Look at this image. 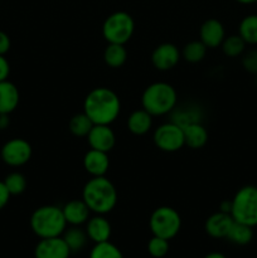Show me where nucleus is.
Segmentation results:
<instances>
[{
    "label": "nucleus",
    "mask_w": 257,
    "mask_h": 258,
    "mask_svg": "<svg viewBox=\"0 0 257 258\" xmlns=\"http://www.w3.org/2000/svg\"><path fill=\"white\" fill-rule=\"evenodd\" d=\"M233 222L234 219L232 218L231 214L219 211L207 218L206 223H204V231L212 238H227V234H228Z\"/></svg>",
    "instance_id": "15"
},
{
    "label": "nucleus",
    "mask_w": 257,
    "mask_h": 258,
    "mask_svg": "<svg viewBox=\"0 0 257 258\" xmlns=\"http://www.w3.org/2000/svg\"><path fill=\"white\" fill-rule=\"evenodd\" d=\"M95 123L91 121V118L86 115L85 112L76 113L72 118L70 120L68 123V127L72 135L77 136V138H86L88 135V133L91 131V128L93 127Z\"/></svg>",
    "instance_id": "26"
},
{
    "label": "nucleus",
    "mask_w": 257,
    "mask_h": 258,
    "mask_svg": "<svg viewBox=\"0 0 257 258\" xmlns=\"http://www.w3.org/2000/svg\"><path fill=\"white\" fill-rule=\"evenodd\" d=\"M10 75V64L5 55L0 54V82L7 81Z\"/></svg>",
    "instance_id": "33"
},
{
    "label": "nucleus",
    "mask_w": 257,
    "mask_h": 258,
    "mask_svg": "<svg viewBox=\"0 0 257 258\" xmlns=\"http://www.w3.org/2000/svg\"><path fill=\"white\" fill-rule=\"evenodd\" d=\"M4 184L9 190L10 196H20L27 189V179L22 173H18V171L8 174L4 179Z\"/></svg>",
    "instance_id": "30"
},
{
    "label": "nucleus",
    "mask_w": 257,
    "mask_h": 258,
    "mask_svg": "<svg viewBox=\"0 0 257 258\" xmlns=\"http://www.w3.org/2000/svg\"><path fill=\"white\" fill-rule=\"evenodd\" d=\"M83 112L95 125H111L120 115L121 101L111 88H93L83 101Z\"/></svg>",
    "instance_id": "1"
},
{
    "label": "nucleus",
    "mask_w": 257,
    "mask_h": 258,
    "mask_svg": "<svg viewBox=\"0 0 257 258\" xmlns=\"http://www.w3.org/2000/svg\"><path fill=\"white\" fill-rule=\"evenodd\" d=\"M135 30V22L126 12H115L102 24V35L107 43L126 44Z\"/></svg>",
    "instance_id": "6"
},
{
    "label": "nucleus",
    "mask_w": 257,
    "mask_h": 258,
    "mask_svg": "<svg viewBox=\"0 0 257 258\" xmlns=\"http://www.w3.org/2000/svg\"><path fill=\"white\" fill-rule=\"evenodd\" d=\"M30 228L39 238L60 237L67 228V222L62 208L57 206H43L35 209L30 216Z\"/></svg>",
    "instance_id": "4"
},
{
    "label": "nucleus",
    "mask_w": 257,
    "mask_h": 258,
    "mask_svg": "<svg viewBox=\"0 0 257 258\" xmlns=\"http://www.w3.org/2000/svg\"><path fill=\"white\" fill-rule=\"evenodd\" d=\"M246 45H247L246 42L242 39L241 35L233 34L224 38L221 47H222V50H223V53L227 55V57L236 58V57H239V55L244 52Z\"/></svg>",
    "instance_id": "29"
},
{
    "label": "nucleus",
    "mask_w": 257,
    "mask_h": 258,
    "mask_svg": "<svg viewBox=\"0 0 257 258\" xmlns=\"http://www.w3.org/2000/svg\"><path fill=\"white\" fill-rule=\"evenodd\" d=\"M232 201L231 216L234 222L257 226V186L244 185L237 190Z\"/></svg>",
    "instance_id": "5"
},
{
    "label": "nucleus",
    "mask_w": 257,
    "mask_h": 258,
    "mask_svg": "<svg viewBox=\"0 0 257 258\" xmlns=\"http://www.w3.org/2000/svg\"><path fill=\"white\" fill-rule=\"evenodd\" d=\"M169 248V241L161 237L153 236L148 242V252L153 258H164L168 254Z\"/></svg>",
    "instance_id": "31"
},
{
    "label": "nucleus",
    "mask_w": 257,
    "mask_h": 258,
    "mask_svg": "<svg viewBox=\"0 0 257 258\" xmlns=\"http://www.w3.org/2000/svg\"><path fill=\"white\" fill-rule=\"evenodd\" d=\"M181 53L173 43H161L151 53V63L158 71H170L179 63Z\"/></svg>",
    "instance_id": "10"
},
{
    "label": "nucleus",
    "mask_w": 257,
    "mask_h": 258,
    "mask_svg": "<svg viewBox=\"0 0 257 258\" xmlns=\"http://www.w3.org/2000/svg\"><path fill=\"white\" fill-rule=\"evenodd\" d=\"M86 138L91 149L103 153H110L116 144V135L110 125H93Z\"/></svg>",
    "instance_id": "13"
},
{
    "label": "nucleus",
    "mask_w": 257,
    "mask_h": 258,
    "mask_svg": "<svg viewBox=\"0 0 257 258\" xmlns=\"http://www.w3.org/2000/svg\"><path fill=\"white\" fill-rule=\"evenodd\" d=\"M242 66L247 72L257 75V49H251L242 58Z\"/></svg>",
    "instance_id": "32"
},
{
    "label": "nucleus",
    "mask_w": 257,
    "mask_h": 258,
    "mask_svg": "<svg viewBox=\"0 0 257 258\" xmlns=\"http://www.w3.org/2000/svg\"><path fill=\"white\" fill-rule=\"evenodd\" d=\"M66 222L70 226H82L90 218L91 211L83 199H73L66 203L62 208Z\"/></svg>",
    "instance_id": "18"
},
{
    "label": "nucleus",
    "mask_w": 257,
    "mask_h": 258,
    "mask_svg": "<svg viewBox=\"0 0 257 258\" xmlns=\"http://www.w3.org/2000/svg\"><path fill=\"white\" fill-rule=\"evenodd\" d=\"M10 125L9 113H0V131L7 130Z\"/></svg>",
    "instance_id": "36"
},
{
    "label": "nucleus",
    "mask_w": 257,
    "mask_h": 258,
    "mask_svg": "<svg viewBox=\"0 0 257 258\" xmlns=\"http://www.w3.org/2000/svg\"><path fill=\"white\" fill-rule=\"evenodd\" d=\"M72 252L60 237L40 238L34 248V258H70Z\"/></svg>",
    "instance_id": "11"
},
{
    "label": "nucleus",
    "mask_w": 257,
    "mask_h": 258,
    "mask_svg": "<svg viewBox=\"0 0 257 258\" xmlns=\"http://www.w3.org/2000/svg\"><path fill=\"white\" fill-rule=\"evenodd\" d=\"M204 113L203 108L194 102H185L181 105H176L170 112V121L180 126L181 128L186 127L193 123H198L203 121Z\"/></svg>",
    "instance_id": "12"
},
{
    "label": "nucleus",
    "mask_w": 257,
    "mask_h": 258,
    "mask_svg": "<svg viewBox=\"0 0 257 258\" xmlns=\"http://www.w3.org/2000/svg\"><path fill=\"white\" fill-rule=\"evenodd\" d=\"M236 2L239 3V4H253L257 0H236Z\"/></svg>",
    "instance_id": "39"
},
{
    "label": "nucleus",
    "mask_w": 257,
    "mask_h": 258,
    "mask_svg": "<svg viewBox=\"0 0 257 258\" xmlns=\"http://www.w3.org/2000/svg\"><path fill=\"white\" fill-rule=\"evenodd\" d=\"M83 168L91 176H105L110 168L107 153L90 149L83 156Z\"/></svg>",
    "instance_id": "17"
},
{
    "label": "nucleus",
    "mask_w": 257,
    "mask_h": 258,
    "mask_svg": "<svg viewBox=\"0 0 257 258\" xmlns=\"http://www.w3.org/2000/svg\"><path fill=\"white\" fill-rule=\"evenodd\" d=\"M85 231L90 241H92L93 243H101V242L110 241L112 227L103 214H95L86 222Z\"/></svg>",
    "instance_id": "14"
},
{
    "label": "nucleus",
    "mask_w": 257,
    "mask_h": 258,
    "mask_svg": "<svg viewBox=\"0 0 257 258\" xmlns=\"http://www.w3.org/2000/svg\"><path fill=\"white\" fill-rule=\"evenodd\" d=\"M117 190L106 176H92L82 189V199L91 213L107 214L117 204Z\"/></svg>",
    "instance_id": "2"
},
{
    "label": "nucleus",
    "mask_w": 257,
    "mask_h": 258,
    "mask_svg": "<svg viewBox=\"0 0 257 258\" xmlns=\"http://www.w3.org/2000/svg\"><path fill=\"white\" fill-rule=\"evenodd\" d=\"M20 95L17 86L10 81L0 82V113H12L19 105Z\"/></svg>",
    "instance_id": "19"
},
{
    "label": "nucleus",
    "mask_w": 257,
    "mask_h": 258,
    "mask_svg": "<svg viewBox=\"0 0 257 258\" xmlns=\"http://www.w3.org/2000/svg\"><path fill=\"white\" fill-rule=\"evenodd\" d=\"M227 239L237 246H246V244L251 243V241L253 239V228L247 224L233 222L228 234H227Z\"/></svg>",
    "instance_id": "24"
},
{
    "label": "nucleus",
    "mask_w": 257,
    "mask_h": 258,
    "mask_svg": "<svg viewBox=\"0 0 257 258\" xmlns=\"http://www.w3.org/2000/svg\"><path fill=\"white\" fill-rule=\"evenodd\" d=\"M153 140L156 148L165 153H175L185 145L183 128L171 121L161 123L155 128Z\"/></svg>",
    "instance_id": "8"
},
{
    "label": "nucleus",
    "mask_w": 257,
    "mask_h": 258,
    "mask_svg": "<svg viewBox=\"0 0 257 258\" xmlns=\"http://www.w3.org/2000/svg\"><path fill=\"white\" fill-rule=\"evenodd\" d=\"M178 105L175 88L166 82H154L144 90L141 106L151 116H164L170 113Z\"/></svg>",
    "instance_id": "3"
},
{
    "label": "nucleus",
    "mask_w": 257,
    "mask_h": 258,
    "mask_svg": "<svg viewBox=\"0 0 257 258\" xmlns=\"http://www.w3.org/2000/svg\"><path fill=\"white\" fill-rule=\"evenodd\" d=\"M203 258H227V257L224 256L223 253H221V252H209V253H207Z\"/></svg>",
    "instance_id": "38"
},
{
    "label": "nucleus",
    "mask_w": 257,
    "mask_h": 258,
    "mask_svg": "<svg viewBox=\"0 0 257 258\" xmlns=\"http://www.w3.org/2000/svg\"><path fill=\"white\" fill-rule=\"evenodd\" d=\"M153 126V116L144 108H139L130 113L127 118V128L136 136L145 135Z\"/></svg>",
    "instance_id": "20"
},
{
    "label": "nucleus",
    "mask_w": 257,
    "mask_h": 258,
    "mask_svg": "<svg viewBox=\"0 0 257 258\" xmlns=\"http://www.w3.org/2000/svg\"><path fill=\"white\" fill-rule=\"evenodd\" d=\"M208 48L201 40H191L184 45L181 50V57L189 63H199L204 59Z\"/></svg>",
    "instance_id": "27"
},
{
    "label": "nucleus",
    "mask_w": 257,
    "mask_h": 258,
    "mask_svg": "<svg viewBox=\"0 0 257 258\" xmlns=\"http://www.w3.org/2000/svg\"><path fill=\"white\" fill-rule=\"evenodd\" d=\"M184 131V141L188 148L193 149V150H198L202 149L208 141V131H207L206 126L203 122L193 123L186 127L183 128Z\"/></svg>",
    "instance_id": "21"
},
{
    "label": "nucleus",
    "mask_w": 257,
    "mask_h": 258,
    "mask_svg": "<svg viewBox=\"0 0 257 258\" xmlns=\"http://www.w3.org/2000/svg\"><path fill=\"white\" fill-rule=\"evenodd\" d=\"M10 45H12V42H10L9 35L3 32V30H0V54H7L10 49Z\"/></svg>",
    "instance_id": "34"
},
{
    "label": "nucleus",
    "mask_w": 257,
    "mask_h": 258,
    "mask_svg": "<svg viewBox=\"0 0 257 258\" xmlns=\"http://www.w3.org/2000/svg\"><path fill=\"white\" fill-rule=\"evenodd\" d=\"M256 3H257V2H256Z\"/></svg>",
    "instance_id": "40"
},
{
    "label": "nucleus",
    "mask_w": 257,
    "mask_h": 258,
    "mask_svg": "<svg viewBox=\"0 0 257 258\" xmlns=\"http://www.w3.org/2000/svg\"><path fill=\"white\" fill-rule=\"evenodd\" d=\"M32 145L27 140L20 138H15L7 141L3 145L2 151H0L2 160L7 165L13 166V168L25 165L32 158Z\"/></svg>",
    "instance_id": "9"
},
{
    "label": "nucleus",
    "mask_w": 257,
    "mask_h": 258,
    "mask_svg": "<svg viewBox=\"0 0 257 258\" xmlns=\"http://www.w3.org/2000/svg\"><path fill=\"white\" fill-rule=\"evenodd\" d=\"M238 34L246 42V44H257V14H249L241 20Z\"/></svg>",
    "instance_id": "25"
},
{
    "label": "nucleus",
    "mask_w": 257,
    "mask_h": 258,
    "mask_svg": "<svg viewBox=\"0 0 257 258\" xmlns=\"http://www.w3.org/2000/svg\"><path fill=\"white\" fill-rule=\"evenodd\" d=\"M62 238L70 247L72 253L82 251L88 242L87 233H86L85 229L81 228V226H71L66 228V231L62 234Z\"/></svg>",
    "instance_id": "22"
},
{
    "label": "nucleus",
    "mask_w": 257,
    "mask_h": 258,
    "mask_svg": "<svg viewBox=\"0 0 257 258\" xmlns=\"http://www.w3.org/2000/svg\"><path fill=\"white\" fill-rule=\"evenodd\" d=\"M127 59V50L125 44H116V43H108L107 47L103 52V60L106 64L111 68H120L125 64Z\"/></svg>",
    "instance_id": "23"
},
{
    "label": "nucleus",
    "mask_w": 257,
    "mask_h": 258,
    "mask_svg": "<svg viewBox=\"0 0 257 258\" xmlns=\"http://www.w3.org/2000/svg\"><path fill=\"white\" fill-rule=\"evenodd\" d=\"M10 197L12 196H10L7 186H5L4 181H0V211L5 208V206H7L8 202H9Z\"/></svg>",
    "instance_id": "35"
},
{
    "label": "nucleus",
    "mask_w": 257,
    "mask_h": 258,
    "mask_svg": "<svg viewBox=\"0 0 257 258\" xmlns=\"http://www.w3.org/2000/svg\"><path fill=\"white\" fill-rule=\"evenodd\" d=\"M231 209H232V201H223L221 204H219V211L221 212L231 214Z\"/></svg>",
    "instance_id": "37"
},
{
    "label": "nucleus",
    "mask_w": 257,
    "mask_h": 258,
    "mask_svg": "<svg viewBox=\"0 0 257 258\" xmlns=\"http://www.w3.org/2000/svg\"><path fill=\"white\" fill-rule=\"evenodd\" d=\"M149 228L153 236L170 241L180 232L181 217L171 207H159L151 213L149 219Z\"/></svg>",
    "instance_id": "7"
},
{
    "label": "nucleus",
    "mask_w": 257,
    "mask_h": 258,
    "mask_svg": "<svg viewBox=\"0 0 257 258\" xmlns=\"http://www.w3.org/2000/svg\"><path fill=\"white\" fill-rule=\"evenodd\" d=\"M90 258H123L122 252L112 242L95 243L90 251Z\"/></svg>",
    "instance_id": "28"
},
{
    "label": "nucleus",
    "mask_w": 257,
    "mask_h": 258,
    "mask_svg": "<svg viewBox=\"0 0 257 258\" xmlns=\"http://www.w3.org/2000/svg\"><path fill=\"white\" fill-rule=\"evenodd\" d=\"M199 38L207 48H217L223 43L226 30L219 20L207 19L199 29Z\"/></svg>",
    "instance_id": "16"
}]
</instances>
